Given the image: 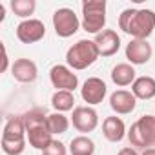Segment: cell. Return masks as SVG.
Listing matches in <instances>:
<instances>
[{
  "instance_id": "cell-14",
  "label": "cell",
  "mask_w": 155,
  "mask_h": 155,
  "mask_svg": "<svg viewBox=\"0 0 155 155\" xmlns=\"http://www.w3.org/2000/svg\"><path fill=\"white\" fill-rule=\"evenodd\" d=\"M26 137L31 148L44 151L51 142H53V135L48 130V124H40V126H33L29 130H26Z\"/></svg>"
},
{
  "instance_id": "cell-6",
  "label": "cell",
  "mask_w": 155,
  "mask_h": 155,
  "mask_svg": "<svg viewBox=\"0 0 155 155\" xmlns=\"http://www.w3.org/2000/svg\"><path fill=\"white\" fill-rule=\"evenodd\" d=\"M49 81H51L53 88H57V91H71L73 93L79 88L77 73H73V69L64 64H57L49 69Z\"/></svg>"
},
{
  "instance_id": "cell-27",
  "label": "cell",
  "mask_w": 155,
  "mask_h": 155,
  "mask_svg": "<svg viewBox=\"0 0 155 155\" xmlns=\"http://www.w3.org/2000/svg\"><path fill=\"white\" fill-rule=\"evenodd\" d=\"M142 155H155V148H148V150H144Z\"/></svg>"
},
{
  "instance_id": "cell-11",
  "label": "cell",
  "mask_w": 155,
  "mask_h": 155,
  "mask_svg": "<svg viewBox=\"0 0 155 155\" xmlns=\"http://www.w3.org/2000/svg\"><path fill=\"white\" fill-rule=\"evenodd\" d=\"M95 46L99 49L101 57H111L119 51L120 48V37L117 35V31L113 29H104L99 35H95Z\"/></svg>"
},
{
  "instance_id": "cell-15",
  "label": "cell",
  "mask_w": 155,
  "mask_h": 155,
  "mask_svg": "<svg viewBox=\"0 0 155 155\" xmlns=\"http://www.w3.org/2000/svg\"><path fill=\"white\" fill-rule=\"evenodd\" d=\"M102 133L110 142H120L124 139V135H128L126 131V124L120 117L113 115V117H106L102 122Z\"/></svg>"
},
{
  "instance_id": "cell-9",
  "label": "cell",
  "mask_w": 155,
  "mask_h": 155,
  "mask_svg": "<svg viewBox=\"0 0 155 155\" xmlns=\"http://www.w3.org/2000/svg\"><path fill=\"white\" fill-rule=\"evenodd\" d=\"M108 93V88H106V82L99 77H90L86 79V82L82 84L81 88V95L84 99V102H88L90 106H97L104 101Z\"/></svg>"
},
{
  "instance_id": "cell-1",
  "label": "cell",
  "mask_w": 155,
  "mask_h": 155,
  "mask_svg": "<svg viewBox=\"0 0 155 155\" xmlns=\"http://www.w3.org/2000/svg\"><path fill=\"white\" fill-rule=\"evenodd\" d=\"M119 28L133 38L146 40L155 31V13L151 9H124L119 17Z\"/></svg>"
},
{
  "instance_id": "cell-8",
  "label": "cell",
  "mask_w": 155,
  "mask_h": 155,
  "mask_svg": "<svg viewBox=\"0 0 155 155\" xmlns=\"http://www.w3.org/2000/svg\"><path fill=\"white\" fill-rule=\"evenodd\" d=\"M44 37H46V26L38 18H28L17 26V38L22 44H35Z\"/></svg>"
},
{
  "instance_id": "cell-23",
  "label": "cell",
  "mask_w": 155,
  "mask_h": 155,
  "mask_svg": "<svg viewBox=\"0 0 155 155\" xmlns=\"http://www.w3.org/2000/svg\"><path fill=\"white\" fill-rule=\"evenodd\" d=\"M26 142H28V139H6V137H2L0 146H2V151L6 155H22L26 150Z\"/></svg>"
},
{
  "instance_id": "cell-17",
  "label": "cell",
  "mask_w": 155,
  "mask_h": 155,
  "mask_svg": "<svg viewBox=\"0 0 155 155\" xmlns=\"http://www.w3.org/2000/svg\"><path fill=\"white\" fill-rule=\"evenodd\" d=\"M131 93L140 101H150L155 97V79L153 77H137L135 82L131 84Z\"/></svg>"
},
{
  "instance_id": "cell-4",
  "label": "cell",
  "mask_w": 155,
  "mask_h": 155,
  "mask_svg": "<svg viewBox=\"0 0 155 155\" xmlns=\"http://www.w3.org/2000/svg\"><path fill=\"white\" fill-rule=\"evenodd\" d=\"M106 26V2L104 0H88L82 4V28L88 33L99 35Z\"/></svg>"
},
{
  "instance_id": "cell-13",
  "label": "cell",
  "mask_w": 155,
  "mask_h": 155,
  "mask_svg": "<svg viewBox=\"0 0 155 155\" xmlns=\"http://www.w3.org/2000/svg\"><path fill=\"white\" fill-rule=\"evenodd\" d=\"M11 75L13 79L22 82V84H31L35 82L37 75H38V69H37V64L29 58H17L11 66Z\"/></svg>"
},
{
  "instance_id": "cell-16",
  "label": "cell",
  "mask_w": 155,
  "mask_h": 155,
  "mask_svg": "<svg viewBox=\"0 0 155 155\" xmlns=\"http://www.w3.org/2000/svg\"><path fill=\"white\" fill-rule=\"evenodd\" d=\"M135 79H137L135 68L128 62H120V64L113 66V69H111V81H113L115 86H120V88L130 86V84L135 82Z\"/></svg>"
},
{
  "instance_id": "cell-25",
  "label": "cell",
  "mask_w": 155,
  "mask_h": 155,
  "mask_svg": "<svg viewBox=\"0 0 155 155\" xmlns=\"http://www.w3.org/2000/svg\"><path fill=\"white\" fill-rule=\"evenodd\" d=\"M2 53H4V57H2V68H0V71H6L8 69V64H9V60H8V51H6V46L2 44Z\"/></svg>"
},
{
  "instance_id": "cell-10",
  "label": "cell",
  "mask_w": 155,
  "mask_h": 155,
  "mask_svg": "<svg viewBox=\"0 0 155 155\" xmlns=\"http://www.w3.org/2000/svg\"><path fill=\"white\" fill-rule=\"evenodd\" d=\"M151 53H153V49L148 40L133 38L126 44V58L131 62V66H142V64L150 62Z\"/></svg>"
},
{
  "instance_id": "cell-18",
  "label": "cell",
  "mask_w": 155,
  "mask_h": 155,
  "mask_svg": "<svg viewBox=\"0 0 155 155\" xmlns=\"http://www.w3.org/2000/svg\"><path fill=\"white\" fill-rule=\"evenodd\" d=\"M2 137H6V139H28V137H26L24 117H22V115L9 117L8 122H6V126H4Z\"/></svg>"
},
{
  "instance_id": "cell-3",
  "label": "cell",
  "mask_w": 155,
  "mask_h": 155,
  "mask_svg": "<svg viewBox=\"0 0 155 155\" xmlns=\"http://www.w3.org/2000/svg\"><path fill=\"white\" fill-rule=\"evenodd\" d=\"M128 140L131 146L148 150L155 144V115H144L131 124L128 131Z\"/></svg>"
},
{
  "instance_id": "cell-19",
  "label": "cell",
  "mask_w": 155,
  "mask_h": 155,
  "mask_svg": "<svg viewBox=\"0 0 155 155\" xmlns=\"http://www.w3.org/2000/svg\"><path fill=\"white\" fill-rule=\"evenodd\" d=\"M69 153L71 155H93L95 153V142L86 135H79V137L71 139Z\"/></svg>"
},
{
  "instance_id": "cell-22",
  "label": "cell",
  "mask_w": 155,
  "mask_h": 155,
  "mask_svg": "<svg viewBox=\"0 0 155 155\" xmlns=\"http://www.w3.org/2000/svg\"><path fill=\"white\" fill-rule=\"evenodd\" d=\"M35 8H37L35 0H13V2H11L13 13L17 17H20V18H26V20L35 13Z\"/></svg>"
},
{
  "instance_id": "cell-5",
  "label": "cell",
  "mask_w": 155,
  "mask_h": 155,
  "mask_svg": "<svg viewBox=\"0 0 155 155\" xmlns=\"http://www.w3.org/2000/svg\"><path fill=\"white\" fill-rule=\"evenodd\" d=\"M53 28H55V33L62 38H68V37H73L81 28V20L79 17L75 15L73 9L69 8H60L53 13Z\"/></svg>"
},
{
  "instance_id": "cell-21",
  "label": "cell",
  "mask_w": 155,
  "mask_h": 155,
  "mask_svg": "<svg viewBox=\"0 0 155 155\" xmlns=\"http://www.w3.org/2000/svg\"><path fill=\"white\" fill-rule=\"evenodd\" d=\"M68 128H69V119L64 113L55 111V113L48 115V130L51 135H62L68 131Z\"/></svg>"
},
{
  "instance_id": "cell-24",
  "label": "cell",
  "mask_w": 155,
  "mask_h": 155,
  "mask_svg": "<svg viewBox=\"0 0 155 155\" xmlns=\"http://www.w3.org/2000/svg\"><path fill=\"white\" fill-rule=\"evenodd\" d=\"M42 155H68V148L60 142V140H55L42 151Z\"/></svg>"
},
{
  "instance_id": "cell-2",
  "label": "cell",
  "mask_w": 155,
  "mask_h": 155,
  "mask_svg": "<svg viewBox=\"0 0 155 155\" xmlns=\"http://www.w3.org/2000/svg\"><path fill=\"white\" fill-rule=\"evenodd\" d=\"M99 49L93 40H79L66 53V64L71 69H86L99 58Z\"/></svg>"
},
{
  "instance_id": "cell-26",
  "label": "cell",
  "mask_w": 155,
  "mask_h": 155,
  "mask_svg": "<svg viewBox=\"0 0 155 155\" xmlns=\"http://www.w3.org/2000/svg\"><path fill=\"white\" fill-rule=\"evenodd\" d=\"M117 155H139V153H137V150H133V148H128V146H126V148H122Z\"/></svg>"
},
{
  "instance_id": "cell-20",
  "label": "cell",
  "mask_w": 155,
  "mask_h": 155,
  "mask_svg": "<svg viewBox=\"0 0 155 155\" xmlns=\"http://www.w3.org/2000/svg\"><path fill=\"white\" fill-rule=\"evenodd\" d=\"M51 106L55 111L58 113H64V111H69V110H75V95L71 91H55L53 97H51Z\"/></svg>"
},
{
  "instance_id": "cell-12",
  "label": "cell",
  "mask_w": 155,
  "mask_h": 155,
  "mask_svg": "<svg viewBox=\"0 0 155 155\" xmlns=\"http://www.w3.org/2000/svg\"><path fill=\"white\" fill-rule=\"evenodd\" d=\"M135 106H137V97L131 91L117 90L110 95V108L117 115H128L135 110Z\"/></svg>"
},
{
  "instance_id": "cell-7",
  "label": "cell",
  "mask_w": 155,
  "mask_h": 155,
  "mask_svg": "<svg viewBox=\"0 0 155 155\" xmlns=\"http://www.w3.org/2000/svg\"><path fill=\"white\" fill-rule=\"evenodd\" d=\"M71 124L77 131L86 135L99 126V113L91 106H77L71 115Z\"/></svg>"
}]
</instances>
